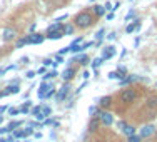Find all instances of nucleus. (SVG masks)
Listing matches in <instances>:
<instances>
[{
	"mask_svg": "<svg viewBox=\"0 0 157 142\" xmlns=\"http://www.w3.org/2000/svg\"><path fill=\"white\" fill-rule=\"evenodd\" d=\"M92 24H94V17L89 12H80L74 17V25L78 29H89Z\"/></svg>",
	"mask_w": 157,
	"mask_h": 142,
	"instance_id": "obj_1",
	"label": "nucleus"
},
{
	"mask_svg": "<svg viewBox=\"0 0 157 142\" xmlns=\"http://www.w3.org/2000/svg\"><path fill=\"white\" fill-rule=\"evenodd\" d=\"M119 97H121L122 104H132L134 100H136V97H137V92H136V89H125V90L121 92Z\"/></svg>",
	"mask_w": 157,
	"mask_h": 142,
	"instance_id": "obj_2",
	"label": "nucleus"
},
{
	"mask_svg": "<svg viewBox=\"0 0 157 142\" xmlns=\"http://www.w3.org/2000/svg\"><path fill=\"white\" fill-rule=\"evenodd\" d=\"M97 117H99V121H100V124H102V125H112V122H114L112 115L109 114V112H105V110L99 112V114H97Z\"/></svg>",
	"mask_w": 157,
	"mask_h": 142,
	"instance_id": "obj_3",
	"label": "nucleus"
},
{
	"mask_svg": "<svg viewBox=\"0 0 157 142\" xmlns=\"http://www.w3.org/2000/svg\"><path fill=\"white\" fill-rule=\"evenodd\" d=\"M27 39H29V44H42L45 40V35H42V33H32Z\"/></svg>",
	"mask_w": 157,
	"mask_h": 142,
	"instance_id": "obj_4",
	"label": "nucleus"
},
{
	"mask_svg": "<svg viewBox=\"0 0 157 142\" xmlns=\"http://www.w3.org/2000/svg\"><path fill=\"white\" fill-rule=\"evenodd\" d=\"M15 30H13V29H5V30H3V40H5V42H10V40H13L15 39Z\"/></svg>",
	"mask_w": 157,
	"mask_h": 142,
	"instance_id": "obj_5",
	"label": "nucleus"
},
{
	"mask_svg": "<svg viewBox=\"0 0 157 142\" xmlns=\"http://www.w3.org/2000/svg\"><path fill=\"white\" fill-rule=\"evenodd\" d=\"M47 39H50V40H59V39H62L63 37V29L62 30H55V32H47Z\"/></svg>",
	"mask_w": 157,
	"mask_h": 142,
	"instance_id": "obj_6",
	"label": "nucleus"
},
{
	"mask_svg": "<svg viewBox=\"0 0 157 142\" xmlns=\"http://www.w3.org/2000/svg\"><path fill=\"white\" fill-rule=\"evenodd\" d=\"M154 132H155L154 125H145V127H142V130H140V137H149L151 134H154Z\"/></svg>",
	"mask_w": 157,
	"mask_h": 142,
	"instance_id": "obj_7",
	"label": "nucleus"
},
{
	"mask_svg": "<svg viewBox=\"0 0 157 142\" xmlns=\"http://www.w3.org/2000/svg\"><path fill=\"white\" fill-rule=\"evenodd\" d=\"M74 75H75V69H74V67H69V69L63 70V74H62L63 80H72Z\"/></svg>",
	"mask_w": 157,
	"mask_h": 142,
	"instance_id": "obj_8",
	"label": "nucleus"
},
{
	"mask_svg": "<svg viewBox=\"0 0 157 142\" xmlns=\"http://www.w3.org/2000/svg\"><path fill=\"white\" fill-rule=\"evenodd\" d=\"M114 55H115V48L112 47V45H109V47H105V48H104V55H102V59H104V60H107V59L114 57Z\"/></svg>",
	"mask_w": 157,
	"mask_h": 142,
	"instance_id": "obj_9",
	"label": "nucleus"
},
{
	"mask_svg": "<svg viewBox=\"0 0 157 142\" xmlns=\"http://www.w3.org/2000/svg\"><path fill=\"white\" fill-rule=\"evenodd\" d=\"M69 90H70V87H69V85H63V87L60 89V90H59V94H57V100H59V102H62V100H63V97H65L67 94H69Z\"/></svg>",
	"mask_w": 157,
	"mask_h": 142,
	"instance_id": "obj_10",
	"label": "nucleus"
},
{
	"mask_svg": "<svg viewBox=\"0 0 157 142\" xmlns=\"http://www.w3.org/2000/svg\"><path fill=\"white\" fill-rule=\"evenodd\" d=\"M139 27H140V20H136V24H129V25H127V27H125V32H127V33H132L134 30H137Z\"/></svg>",
	"mask_w": 157,
	"mask_h": 142,
	"instance_id": "obj_11",
	"label": "nucleus"
},
{
	"mask_svg": "<svg viewBox=\"0 0 157 142\" xmlns=\"http://www.w3.org/2000/svg\"><path fill=\"white\" fill-rule=\"evenodd\" d=\"M110 104H112V97H102V99L99 100V106L100 107H110Z\"/></svg>",
	"mask_w": 157,
	"mask_h": 142,
	"instance_id": "obj_12",
	"label": "nucleus"
},
{
	"mask_svg": "<svg viewBox=\"0 0 157 142\" xmlns=\"http://www.w3.org/2000/svg\"><path fill=\"white\" fill-rule=\"evenodd\" d=\"M122 132H124L125 136H134V134H136V127H132V125H124V127H122Z\"/></svg>",
	"mask_w": 157,
	"mask_h": 142,
	"instance_id": "obj_13",
	"label": "nucleus"
},
{
	"mask_svg": "<svg viewBox=\"0 0 157 142\" xmlns=\"http://www.w3.org/2000/svg\"><path fill=\"white\" fill-rule=\"evenodd\" d=\"M94 13L97 17H102L104 13H105V7H102V5H95L94 7Z\"/></svg>",
	"mask_w": 157,
	"mask_h": 142,
	"instance_id": "obj_14",
	"label": "nucleus"
},
{
	"mask_svg": "<svg viewBox=\"0 0 157 142\" xmlns=\"http://www.w3.org/2000/svg\"><path fill=\"white\" fill-rule=\"evenodd\" d=\"M134 80H137V77H136V75L122 77V79H121V85H127V84H130V82H134Z\"/></svg>",
	"mask_w": 157,
	"mask_h": 142,
	"instance_id": "obj_15",
	"label": "nucleus"
},
{
	"mask_svg": "<svg viewBox=\"0 0 157 142\" xmlns=\"http://www.w3.org/2000/svg\"><path fill=\"white\" fill-rule=\"evenodd\" d=\"M62 24H60V22H55V24H52L50 25V27H48V30L47 32H55V30H62Z\"/></svg>",
	"mask_w": 157,
	"mask_h": 142,
	"instance_id": "obj_16",
	"label": "nucleus"
},
{
	"mask_svg": "<svg viewBox=\"0 0 157 142\" xmlns=\"http://www.w3.org/2000/svg\"><path fill=\"white\" fill-rule=\"evenodd\" d=\"M47 89H50V85H48V84H42V87L39 89V95L40 97H45V90H47Z\"/></svg>",
	"mask_w": 157,
	"mask_h": 142,
	"instance_id": "obj_17",
	"label": "nucleus"
},
{
	"mask_svg": "<svg viewBox=\"0 0 157 142\" xmlns=\"http://www.w3.org/2000/svg\"><path fill=\"white\" fill-rule=\"evenodd\" d=\"M102 62H104L102 57H97V59H94V60H92V67H94V69H97V67L102 65Z\"/></svg>",
	"mask_w": 157,
	"mask_h": 142,
	"instance_id": "obj_18",
	"label": "nucleus"
},
{
	"mask_svg": "<svg viewBox=\"0 0 157 142\" xmlns=\"http://www.w3.org/2000/svg\"><path fill=\"white\" fill-rule=\"evenodd\" d=\"M70 35V33H74V25H65V27H63V35Z\"/></svg>",
	"mask_w": 157,
	"mask_h": 142,
	"instance_id": "obj_19",
	"label": "nucleus"
},
{
	"mask_svg": "<svg viewBox=\"0 0 157 142\" xmlns=\"http://www.w3.org/2000/svg\"><path fill=\"white\" fill-rule=\"evenodd\" d=\"M25 44H29V39H27V37H25V39H20V40H18V42H17V48H22V47L25 45Z\"/></svg>",
	"mask_w": 157,
	"mask_h": 142,
	"instance_id": "obj_20",
	"label": "nucleus"
},
{
	"mask_svg": "<svg viewBox=\"0 0 157 142\" xmlns=\"http://www.w3.org/2000/svg\"><path fill=\"white\" fill-rule=\"evenodd\" d=\"M140 139H142L140 136H136V134H134V136H129V140L127 142H140Z\"/></svg>",
	"mask_w": 157,
	"mask_h": 142,
	"instance_id": "obj_21",
	"label": "nucleus"
},
{
	"mask_svg": "<svg viewBox=\"0 0 157 142\" xmlns=\"http://www.w3.org/2000/svg\"><path fill=\"white\" fill-rule=\"evenodd\" d=\"M149 107H151V109H155L157 107V97H152V99L149 100Z\"/></svg>",
	"mask_w": 157,
	"mask_h": 142,
	"instance_id": "obj_22",
	"label": "nucleus"
},
{
	"mask_svg": "<svg viewBox=\"0 0 157 142\" xmlns=\"http://www.w3.org/2000/svg\"><path fill=\"white\" fill-rule=\"evenodd\" d=\"M18 92H20V89H18V87H17V85H15V87H10V90H9V94H18Z\"/></svg>",
	"mask_w": 157,
	"mask_h": 142,
	"instance_id": "obj_23",
	"label": "nucleus"
},
{
	"mask_svg": "<svg viewBox=\"0 0 157 142\" xmlns=\"http://www.w3.org/2000/svg\"><path fill=\"white\" fill-rule=\"evenodd\" d=\"M78 62H80V63H82V65H85V63H87V62H89V59H87V57H85V55H82V57H80V59H78Z\"/></svg>",
	"mask_w": 157,
	"mask_h": 142,
	"instance_id": "obj_24",
	"label": "nucleus"
},
{
	"mask_svg": "<svg viewBox=\"0 0 157 142\" xmlns=\"http://www.w3.org/2000/svg\"><path fill=\"white\" fill-rule=\"evenodd\" d=\"M117 72H119V74H121V75H122V77H124V75H125V72H127V70H125V67H119V69H117Z\"/></svg>",
	"mask_w": 157,
	"mask_h": 142,
	"instance_id": "obj_25",
	"label": "nucleus"
},
{
	"mask_svg": "<svg viewBox=\"0 0 157 142\" xmlns=\"http://www.w3.org/2000/svg\"><path fill=\"white\" fill-rule=\"evenodd\" d=\"M104 32H105V29H100V30L97 32V35H95V37H97V39H102V37H104Z\"/></svg>",
	"mask_w": 157,
	"mask_h": 142,
	"instance_id": "obj_26",
	"label": "nucleus"
},
{
	"mask_svg": "<svg viewBox=\"0 0 157 142\" xmlns=\"http://www.w3.org/2000/svg\"><path fill=\"white\" fill-rule=\"evenodd\" d=\"M132 17H136V12H134V10H130L129 13H127V17H125V20H130V18Z\"/></svg>",
	"mask_w": 157,
	"mask_h": 142,
	"instance_id": "obj_27",
	"label": "nucleus"
},
{
	"mask_svg": "<svg viewBox=\"0 0 157 142\" xmlns=\"http://www.w3.org/2000/svg\"><path fill=\"white\" fill-rule=\"evenodd\" d=\"M67 52H70V47H63L60 52H59V55H63V54H67Z\"/></svg>",
	"mask_w": 157,
	"mask_h": 142,
	"instance_id": "obj_28",
	"label": "nucleus"
},
{
	"mask_svg": "<svg viewBox=\"0 0 157 142\" xmlns=\"http://www.w3.org/2000/svg\"><path fill=\"white\" fill-rule=\"evenodd\" d=\"M89 112H90V115H95V114H97V107H90V109H89Z\"/></svg>",
	"mask_w": 157,
	"mask_h": 142,
	"instance_id": "obj_29",
	"label": "nucleus"
},
{
	"mask_svg": "<svg viewBox=\"0 0 157 142\" xmlns=\"http://www.w3.org/2000/svg\"><path fill=\"white\" fill-rule=\"evenodd\" d=\"M18 112H20L18 109H10V110H9V114H10V115H15V114H18Z\"/></svg>",
	"mask_w": 157,
	"mask_h": 142,
	"instance_id": "obj_30",
	"label": "nucleus"
},
{
	"mask_svg": "<svg viewBox=\"0 0 157 142\" xmlns=\"http://www.w3.org/2000/svg\"><path fill=\"white\" fill-rule=\"evenodd\" d=\"M54 94H55V90H54V87H52V90H48L47 94H45V97H52Z\"/></svg>",
	"mask_w": 157,
	"mask_h": 142,
	"instance_id": "obj_31",
	"label": "nucleus"
},
{
	"mask_svg": "<svg viewBox=\"0 0 157 142\" xmlns=\"http://www.w3.org/2000/svg\"><path fill=\"white\" fill-rule=\"evenodd\" d=\"M35 77V72H27V79H33Z\"/></svg>",
	"mask_w": 157,
	"mask_h": 142,
	"instance_id": "obj_32",
	"label": "nucleus"
},
{
	"mask_svg": "<svg viewBox=\"0 0 157 142\" xmlns=\"http://www.w3.org/2000/svg\"><path fill=\"white\" fill-rule=\"evenodd\" d=\"M50 63H54L50 59H45V60H44V65H50Z\"/></svg>",
	"mask_w": 157,
	"mask_h": 142,
	"instance_id": "obj_33",
	"label": "nucleus"
},
{
	"mask_svg": "<svg viewBox=\"0 0 157 142\" xmlns=\"http://www.w3.org/2000/svg\"><path fill=\"white\" fill-rule=\"evenodd\" d=\"M50 114V109H48V107H44V115H48Z\"/></svg>",
	"mask_w": 157,
	"mask_h": 142,
	"instance_id": "obj_34",
	"label": "nucleus"
},
{
	"mask_svg": "<svg viewBox=\"0 0 157 142\" xmlns=\"http://www.w3.org/2000/svg\"><path fill=\"white\" fill-rule=\"evenodd\" d=\"M105 10H112V5H110V3H109V2H107V3H105Z\"/></svg>",
	"mask_w": 157,
	"mask_h": 142,
	"instance_id": "obj_35",
	"label": "nucleus"
},
{
	"mask_svg": "<svg viewBox=\"0 0 157 142\" xmlns=\"http://www.w3.org/2000/svg\"><path fill=\"white\" fill-rule=\"evenodd\" d=\"M0 142H7V140L5 139H0Z\"/></svg>",
	"mask_w": 157,
	"mask_h": 142,
	"instance_id": "obj_36",
	"label": "nucleus"
},
{
	"mask_svg": "<svg viewBox=\"0 0 157 142\" xmlns=\"http://www.w3.org/2000/svg\"><path fill=\"white\" fill-rule=\"evenodd\" d=\"M0 122H2V115H0Z\"/></svg>",
	"mask_w": 157,
	"mask_h": 142,
	"instance_id": "obj_37",
	"label": "nucleus"
},
{
	"mask_svg": "<svg viewBox=\"0 0 157 142\" xmlns=\"http://www.w3.org/2000/svg\"><path fill=\"white\" fill-rule=\"evenodd\" d=\"M0 75H2V70H0Z\"/></svg>",
	"mask_w": 157,
	"mask_h": 142,
	"instance_id": "obj_38",
	"label": "nucleus"
},
{
	"mask_svg": "<svg viewBox=\"0 0 157 142\" xmlns=\"http://www.w3.org/2000/svg\"><path fill=\"white\" fill-rule=\"evenodd\" d=\"M155 87H157V82H155Z\"/></svg>",
	"mask_w": 157,
	"mask_h": 142,
	"instance_id": "obj_39",
	"label": "nucleus"
}]
</instances>
